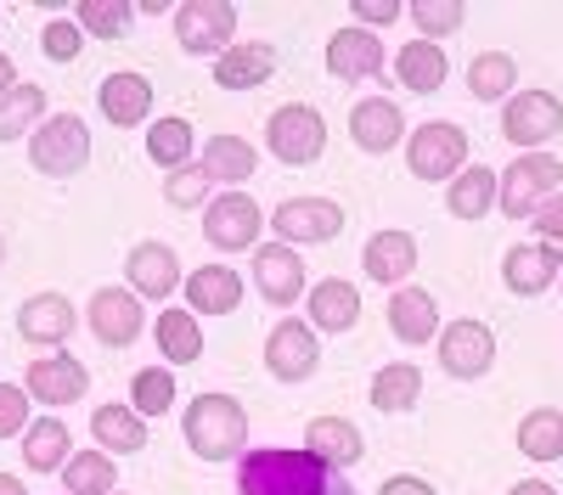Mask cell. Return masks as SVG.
Wrapping results in <instances>:
<instances>
[{
  "mask_svg": "<svg viewBox=\"0 0 563 495\" xmlns=\"http://www.w3.org/2000/svg\"><path fill=\"white\" fill-rule=\"evenodd\" d=\"M243 495H355L344 479L327 473L310 450H249L238 468Z\"/></svg>",
  "mask_w": 563,
  "mask_h": 495,
  "instance_id": "cell-1",
  "label": "cell"
},
{
  "mask_svg": "<svg viewBox=\"0 0 563 495\" xmlns=\"http://www.w3.org/2000/svg\"><path fill=\"white\" fill-rule=\"evenodd\" d=\"M243 439H249V412L231 394H198L186 405V445H192L203 462L238 457Z\"/></svg>",
  "mask_w": 563,
  "mask_h": 495,
  "instance_id": "cell-2",
  "label": "cell"
},
{
  "mask_svg": "<svg viewBox=\"0 0 563 495\" xmlns=\"http://www.w3.org/2000/svg\"><path fill=\"white\" fill-rule=\"evenodd\" d=\"M563 192V164L552 158V153H525V158H512V169L501 175V192H496V203H501V214H512V220H525V214H536L547 198H558Z\"/></svg>",
  "mask_w": 563,
  "mask_h": 495,
  "instance_id": "cell-3",
  "label": "cell"
},
{
  "mask_svg": "<svg viewBox=\"0 0 563 495\" xmlns=\"http://www.w3.org/2000/svg\"><path fill=\"white\" fill-rule=\"evenodd\" d=\"M29 158H34L40 175H57V180L79 175L85 158H90V130H85V119H74V113L45 119V124L34 130V142H29Z\"/></svg>",
  "mask_w": 563,
  "mask_h": 495,
  "instance_id": "cell-4",
  "label": "cell"
},
{
  "mask_svg": "<svg viewBox=\"0 0 563 495\" xmlns=\"http://www.w3.org/2000/svg\"><path fill=\"white\" fill-rule=\"evenodd\" d=\"M265 142H271V153H276L282 164H316L321 147H327V124H321L316 108L294 102V108H276V113H271Z\"/></svg>",
  "mask_w": 563,
  "mask_h": 495,
  "instance_id": "cell-5",
  "label": "cell"
},
{
  "mask_svg": "<svg viewBox=\"0 0 563 495\" xmlns=\"http://www.w3.org/2000/svg\"><path fill=\"white\" fill-rule=\"evenodd\" d=\"M406 164L417 180H456L467 164V135L456 124H422L406 142Z\"/></svg>",
  "mask_w": 563,
  "mask_h": 495,
  "instance_id": "cell-6",
  "label": "cell"
},
{
  "mask_svg": "<svg viewBox=\"0 0 563 495\" xmlns=\"http://www.w3.org/2000/svg\"><path fill=\"white\" fill-rule=\"evenodd\" d=\"M563 130V102L552 90H525V97H507V113H501V135L512 147H541Z\"/></svg>",
  "mask_w": 563,
  "mask_h": 495,
  "instance_id": "cell-7",
  "label": "cell"
},
{
  "mask_svg": "<svg viewBox=\"0 0 563 495\" xmlns=\"http://www.w3.org/2000/svg\"><path fill=\"white\" fill-rule=\"evenodd\" d=\"M231 34H238V7L225 0H186L175 12V40L186 52H231Z\"/></svg>",
  "mask_w": 563,
  "mask_h": 495,
  "instance_id": "cell-8",
  "label": "cell"
},
{
  "mask_svg": "<svg viewBox=\"0 0 563 495\" xmlns=\"http://www.w3.org/2000/svg\"><path fill=\"white\" fill-rule=\"evenodd\" d=\"M271 232H282V243H327L344 232V209L333 198H294L271 214Z\"/></svg>",
  "mask_w": 563,
  "mask_h": 495,
  "instance_id": "cell-9",
  "label": "cell"
},
{
  "mask_svg": "<svg viewBox=\"0 0 563 495\" xmlns=\"http://www.w3.org/2000/svg\"><path fill=\"white\" fill-rule=\"evenodd\" d=\"M260 232H265V214H260V203H254L249 192H225V198H214L209 214H203V237H209L214 248H225V254L249 248Z\"/></svg>",
  "mask_w": 563,
  "mask_h": 495,
  "instance_id": "cell-10",
  "label": "cell"
},
{
  "mask_svg": "<svg viewBox=\"0 0 563 495\" xmlns=\"http://www.w3.org/2000/svg\"><path fill=\"white\" fill-rule=\"evenodd\" d=\"M490 360H496V338H490V327L485 322H451L445 327V338H440V367L451 372V378H485L490 372Z\"/></svg>",
  "mask_w": 563,
  "mask_h": 495,
  "instance_id": "cell-11",
  "label": "cell"
},
{
  "mask_svg": "<svg viewBox=\"0 0 563 495\" xmlns=\"http://www.w3.org/2000/svg\"><path fill=\"white\" fill-rule=\"evenodd\" d=\"M23 389H29V400H40V405H74V400L90 389V372L79 367L74 355H45V360H34V367H29Z\"/></svg>",
  "mask_w": 563,
  "mask_h": 495,
  "instance_id": "cell-12",
  "label": "cell"
},
{
  "mask_svg": "<svg viewBox=\"0 0 563 495\" xmlns=\"http://www.w3.org/2000/svg\"><path fill=\"white\" fill-rule=\"evenodd\" d=\"M141 299L135 293H124V288H102L97 299H90V333H97L108 349H124V344H135L141 338Z\"/></svg>",
  "mask_w": 563,
  "mask_h": 495,
  "instance_id": "cell-13",
  "label": "cell"
},
{
  "mask_svg": "<svg viewBox=\"0 0 563 495\" xmlns=\"http://www.w3.org/2000/svg\"><path fill=\"white\" fill-rule=\"evenodd\" d=\"M124 277H130V293L135 299H169L180 288V259H175L169 243H141L124 259Z\"/></svg>",
  "mask_w": 563,
  "mask_h": 495,
  "instance_id": "cell-14",
  "label": "cell"
},
{
  "mask_svg": "<svg viewBox=\"0 0 563 495\" xmlns=\"http://www.w3.org/2000/svg\"><path fill=\"white\" fill-rule=\"evenodd\" d=\"M254 282L271 304H294L305 293V259L288 248V243H265L254 254Z\"/></svg>",
  "mask_w": 563,
  "mask_h": 495,
  "instance_id": "cell-15",
  "label": "cell"
},
{
  "mask_svg": "<svg viewBox=\"0 0 563 495\" xmlns=\"http://www.w3.org/2000/svg\"><path fill=\"white\" fill-rule=\"evenodd\" d=\"M265 367L282 378V383H299L316 372V333L305 322H282L271 338H265Z\"/></svg>",
  "mask_w": 563,
  "mask_h": 495,
  "instance_id": "cell-16",
  "label": "cell"
},
{
  "mask_svg": "<svg viewBox=\"0 0 563 495\" xmlns=\"http://www.w3.org/2000/svg\"><path fill=\"white\" fill-rule=\"evenodd\" d=\"M327 68H333L339 79H372L384 68V40L372 29H339L333 40H327Z\"/></svg>",
  "mask_w": 563,
  "mask_h": 495,
  "instance_id": "cell-17",
  "label": "cell"
},
{
  "mask_svg": "<svg viewBox=\"0 0 563 495\" xmlns=\"http://www.w3.org/2000/svg\"><path fill=\"white\" fill-rule=\"evenodd\" d=\"M350 135H355V147H366V153H389V147H400L406 119H400V108L389 97H366L350 113Z\"/></svg>",
  "mask_w": 563,
  "mask_h": 495,
  "instance_id": "cell-18",
  "label": "cell"
},
{
  "mask_svg": "<svg viewBox=\"0 0 563 495\" xmlns=\"http://www.w3.org/2000/svg\"><path fill=\"white\" fill-rule=\"evenodd\" d=\"M18 333L29 344H68L74 333V304L68 293H34L23 310H18Z\"/></svg>",
  "mask_w": 563,
  "mask_h": 495,
  "instance_id": "cell-19",
  "label": "cell"
},
{
  "mask_svg": "<svg viewBox=\"0 0 563 495\" xmlns=\"http://www.w3.org/2000/svg\"><path fill=\"white\" fill-rule=\"evenodd\" d=\"M305 450L321 462V468H355L361 462V428L344 423V417H316L310 434H305Z\"/></svg>",
  "mask_w": 563,
  "mask_h": 495,
  "instance_id": "cell-20",
  "label": "cell"
},
{
  "mask_svg": "<svg viewBox=\"0 0 563 495\" xmlns=\"http://www.w3.org/2000/svg\"><path fill=\"white\" fill-rule=\"evenodd\" d=\"M271 68H276V52H271L265 40H249V45H231V52L214 57V85H225V90H254V85L271 79Z\"/></svg>",
  "mask_w": 563,
  "mask_h": 495,
  "instance_id": "cell-21",
  "label": "cell"
},
{
  "mask_svg": "<svg viewBox=\"0 0 563 495\" xmlns=\"http://www.w3.org/2000/svg\"><path fill=\"white\" fill-rule=\"evenodd\" d=\"M186 299H192L198 315H225V310L243 304V277L231 265H203L186 277Z\"/></svg>",
  "mask_w": 563,
  "mask_h": 495,
  "instance_id": "cell-22",
  "label": "cell"
},
{
  "mask_svg": "<svg viewBox=\"0 0 563 495\" xmlns=\"http://www.w3.org/2000/svg\"><path fill=\"white\" fill-rule=\"evenodd\" d=\"M501 270H507V288H512V293H547V288L563 277V265H558V248H552V243H525V248H512Z\"/></svg>",
  "mask_w": 563,
  "mask_h": 495,
  "instance_id": "cell-23",
  "label": "cell"
},
{
  "mask_svg": "<svg viewBox=\"0 0 563 495\" xmlns=\"http://www.w3.org/2000/svg\"><path fill=\"white\" fill-rule=\"evenodd\" d=\"M102 113H108V124H119V130H130V124H141L153 113V85L141 79V74H108L102 79Z\"/></svg>",
  "mask_w": 563,
  "mask_h": 495,
  "instance_id": "cell-24",
  "label": "cell"
},
{
  "mask_svg": "<svg viewBox=\"0 0 563 495\" xmlns=\"http://www.w3.org/2000/svg\"><path fill=\"white\" fill-rule=\"evenodd\" d=\"M361 265H366L372 282H406L411 270H417V243H411V232H378V237L361 248Z\"/></svg>",
  "mask_w": 563,
  "mask_h": 495,
  "instance_id": "cell-25",
  "label": "cell"
},
{
  "mask_svg": "<svg viewBox=\"0 0 563 495\" xmlns=\"http://www.w3.org/2000/svg\"><path fill=\"white\" fill-rule=\"evenodd\" d=\"M90 434L113 457H135L147 445V417H135V405H102V412H90Z\"/></svg>",
  "mask_w": 563,
  "mask_h": 495,
  "instance_id": "cell-26",
  "label": "cell"
},
{
  "mask_svg": "<svg viewBox=\"0 0 563 495\" xmlns=\"http://www.w3.org/2000/svg\"><path fill=\"white\" fill-rule=\"evenodd\" d=\"M395 74H400V85L406 90H417V97H434V90L445 85V52L434 40H411V45H400V57H395Z\"/></svg>",
  "mask_w": 563,
  "mask_h": 495,
  "instance_id": "cell-27",
  "label": "cell"
},
{
  "mask_svg": "<svg viewBox=\"0 0 563 495\" xmlns=\"http://www.w3.org/2000/svg\"><path fill=\"white\" fill-rule=\"evenodd\" d=\"M389 327H395L400 344H429L434 327H440V310H434V299L422 288H400L389 299Z\"/></svg>",
  "mask_w": 563,
  "mask_h": 495,
  "instance_id": "cell-28",
  "label": "cell"
},
{
  "mask_svg": "<svg viewBox=\"0 0 563 495\" xmlns=\"http://www.w3.org/2000/svg\"><path fill=\"white\" fill-rule=\"evenodd\" d=\"M23 457H29L34 473H57V468H68V457H74L68 423H57V417L29 423V434H23Z\"/></svg>",
  "mask_w": 563,
  "mask_h": 495,
  "instance_id": "cell-29",
  "label": "cell"
},
{
  "mask_svg": "<svg viewBox=\"0 0 563 495\" xmlns=\"http://www.w3.org/2000/svg\"><path fill=\"white\" fill-rule=\"evenodd\" d=\"M310 322L316 327H327V333H350L355 322H361V293L350 288V282H321V288H310Z\"/></svg>",
  "mask_w": 563,
  "mask_h": 495,
  "instance_id": "cell-30",
  "label": "cell"
},
{
  "mask_svg": "<svg viewBox=\"0 0 563 495\" xmlns=\"http://www.w3.org/2000/svg\"><path fill=\"white\" fill-rule=\"evenodd\" d=\"M496 192H501V175H490L485 164H474V169H462L456 180H451V214L456 220H479V214H490L496 209Z\"/></svg>",
  "mask_w": 563,
  "mask_h": 495,
  "instance_id": "cell-31",
  "label": "cell"
},
{
  "mask_svg": "<svg viewBox=\"0 0 563 495\" xmlns=\"http://www.w3.org/2000/svg\"><path fill=\"white\" fill-rule=\"evenodd\" d=\"M158 349L169 367H186V360L203 355V322L192 310H164L158 315Z\"/></svg>",
  "mask_w": 563,
  "mask_h": 495,
  "instance_id": "cell-32",
  "label": "cell"
},
{
  "mask_svg": "<svg viewBox=\"0 0 563 495\" xmlns=\"http://www.w3.org/2000/svg\"><path fill=\"white\" fill-rule=\"evenodd\" d=\"M260 164V153L243 142V135H214V142L203 147V169L209 180H220V187H238V180H249Z\"/></svg>",
  "mask_w": 563,
  "mask_h": 495,
  "instance_id": "cell-33",
  "label": "cell"
},
{
  "mask_svg": "<svg viewBox=\"0 0 563 495\" xmlns=\"http://www.w3.org/2000/svg\"><path fill=\"white\" fill-rule=\"evenodd\" d=\"M512 79H519V68H512L507 52H479L474 68H467V97L474 102H501V97H512Z\"/></svg>",
  "mask_w": 563,
  "mask_h": 495,
  "instance_id": "cell-34",
  "label": "cell"
},
{
  "mask_svg": "<svg viewBox=\"0 0 563 495\" xmlns=\"http://www.w3.org/2000/svg\"><path fill=\"white\" fill-rule=\"evenodd\" d=\"M417 394H422V372L411 360H395V367H384L372 378V405H378V412H411Z\"/></svg>",
  "mask_w": 563,
  "mask_h": 495,
  "instance_id": "cell-35",
  "label": "cell"
},
{
  "mask_svg": "<svg viewBox=\"0 0 563 495\" xmlns=\"http://www.w3.org/2000/svg\"><path fill=\"white\" fill-rule=\"evenodd\" d=\"M147 158L158 164V169H186L192 164V124L186 119H158L153 130H147Z\"/></svg>",
  "mask_w": 563,
  "mask_h": 495,
  "instance_id": "cell-36",
  "label": "cell"
},
{
  "mask_svg": "<svg viewBox=\"0 0 563 495\" xmlns=\"http://www.w3.org/2000/svg\"><path fill=\"white\" fill-rule=\"evenodd\" d=\"M519 450L530 462H558L563 457V412H530L519 423Z\"/></svg>",
  "mask_w": 563,
  "mask_h": 495,
  "instance_id": "cell-37",
  "label": "cell"
},
{
  "mask_svg": "<svg viewBox=\"0 0 563 495\" xmlns=\"http://www.w3.org/2000/svg\"><path fill=\"white\" fill-rule=\"evenodd\" d=\"M68 495H113V457L108 450H79L68 457Z\"/></svg>",
  "mask_w": 563,
  "mask_h": 495,
  "instance_id": "cell-38",
  "label": "cell"
},
{
  "mask_svg": "<svg viewBox=\"0 0 563 495\" xmlns=\"http://www.w3.org/2000/svg\"><path fill=\"white\" fill-rule=\"evenodd\" d=\"M40 113H45V90H40V85L7 90V97H0V142H18V135H23Z\"/></svg>",
  "mask_w": 563,
  "mask_h": 495,
  "instance_id": "cell-39",
  "label": "cell"
},
{
  "mask_svg": "<svg viewBox=\"0 0 563 495\" xmlns=\"http://www.w3.org/2000/svg\"><path fill=\"white\" fill-rule=\"evenodd\" d=\"M130 405H135V417H158L175 405V372L169 367H147V372H135L130 383Z\"/></svg>",
  "mask_w": 563,
  "mask_h": 495,
  "instance_id": "cell-40",
  "label": "cell"
},
{
  "mask_svg": "<svg viewBox=\"0 0 563 495\" xmlns=\"http://www.w3.org/2000/svg\"><path fill=\"white\" fill-rule=\"evenodd\" d=\"M79 29L119 40V34H130V7L124 0H79Z\"/></svg>",
  "mask_w": 563,
  "mask_h": 495,
  "instance_id": "cell-41",
  "label": "cell"
},
{
  "mask_svg": "<svg viewBox=\"0 0 563 495\" xmlns=\"http://www.w3.org/2000/svg\"><path fill=\"white\" fill-rule=\"evenodd\" d=\"M411 23L422 29V40L440 45V34L462 29V7H456V0H422V7H411Z\"/></svg>",
  "mask_w": 563,
  "mask_h": 495,
  "instance_id": "cell-42",
  "label": "cell"
},
{
  "mask_svg": "<svg viewBox=\"0 0 563 495\" xmlns=\"http://www.w3.org/2000/svg\"><path fill=\"white\" fill-rule=\"evenodd\" d=\"M209 187H214L209 169H203V164H186V169H175V175H169L164 198H169L175 209H192V203H203V198H209Z\"/></svg>",
  "mask_w": 563,
  "mask_h": 495,
  "instance_id": "cell-43",
  "label": "cell"
},
{
  "mask_svg": "<svg viewBox=\"0 0 563 495\" xmlns=\"http://www.w3.org/2000/svg\"><path fill=\"white\" fill-rule=\"evenodd\" d=\"M40 45H45V57H52V63H74V57H79V45H85V29L52 18V23H45V34H40Z\"/></svg>",
  "mask_w": 563,
  "mask_h": 495,
  "instance_id": "cell-44",
  "label": "cell"
},
{
  "mask_svg": "<svg viewBox=\"0 0 563 495\" xmlns=\"http://www.w3.org/2000/svg\"><path fill=\"white\" fill-rule=\"evenodd\" d=\"M29 389L18 383H0V439H12V434H29Z\"/></svg>",
  "mask_w": 563,
  "mask_h": 495,
  "instance_id": "cell-45",
  "label": "cell"
},
{
  "mask_svg": "<svg viewBox=\"0 0 563 495\" xmlns=\"http://www.w3.org/2000/svg\"><path fill=\"white\" fill-rule=\"evenodd\" d=\"M400 18V7H395V0H355V29H389Z\"/></svg>",
  "mask_w": 563,
  "mask_h": 495,
  "instance_id": "cell-46",
  "label": "cell"
},
{
  "mask_svg": "<svg viewBox=\"0 0 563 495\" xmlns=\"http://www.w3.org/2000/svg\"><path fill=\"white\" fill-rule=\"evenodd\" d=\"M536 232H541L552 248L563 243V192H558V198H547V203L536 209Z\"/></svg>",
  "mask_w": 563,
  "mask_h": 495,
  "instance_id": "cell-47",
  "label": "cell"
},
{
  "mask_svg": "<svg viewBox=\"0 0 563 495\" xmlns=\"http://www.w3.org/2000/svg\"><path fill=\"white\" fill-rule=\"evenodd\" d=\"M378 495H434V484L429 479H411V473H395V479H384Z\"/></svg>",
  "mask_w": 563,
  "mask_h": 495,
  "instance_id": "cell-48",
  "label": "cell"
},
{
  "mask_svg": "<svg viewBox=\"0 0 563 495\" xmlns=\"http://www.w3.org/2000/svg\"><path fill=\"white\" fill-rule=\"evenodd\" d=\"M512 495H558V490L541 484V479H525V484H512Z\"/></svg>",
  "mask_w": 563,
  "mask_h": 495,
  "instance_id": "cell-49",
  "label": "cell"
},
{
  "mask_svg": "<svg viewBox=\"0 0 563 495\" xmlns=\"http://www.w3.org/2000/svg\"><path fill=\"white\" fill-rule=\"evenodd\" d=\"M7 90H12V57L0 52V97H7Z\"/></svg>",
  "mask_w": 563,
  "mask_h": 495,
  "instance_id": "cell-50",
  "label": "cell"
},
{
  "mask_svg": "<svg viewBox=\"0 0 563 495\" xmlns=\"http://www.w3.org/2000/svg\"><path fill=\"white\" fill-rule=\"evenodd\" d=\"M0 495H29V490H23V479H12V473H0Z\"/></svg>",
  "mask_w": 563,
  "mask_h": 495,
  "instance_id": "cell-51",
  "label": "cell"
},
{
  "mask_svg": "<svg viewBox=\"0 0 563 495\" xmlns=\"http://www.w3.org/2000/svg\"><path fill=\"white\" fill-rule=\"evenodd\" d=\"M0 259H7V243H0Z\"/></svg>",
  "mask_w": 563,
  "mask_h": 495,
  "instance_id": "cell-52",
  "label": "cell"
},
{
  "mask_svg": "<svg viewBox=\"0 0 563 495\" xmlns=\"http://www.w3.org/2000/svg\"><path fill=\"white\" fill-rule=\"evenodd\" d=\"M113 495H124V490H113Z\"/></svg>",
  "mask_w": 563,
  "mask_h": 495,
  "instance_id": "cell-53",
  "label": "cell"
}]
</instances>
